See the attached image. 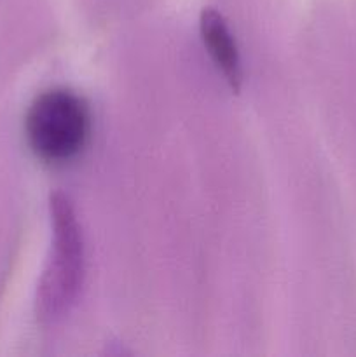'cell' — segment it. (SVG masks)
<instances>
[{
  "label": "cell",
  "mask_w": 356,
  "mask_h": 357,
  "mask_svg": "<svg viewBox=\"0 0 356 357\" xmlns=\"http://www.w3.org/2000/svg\"><path fill=\"white\" fill-rule=\"evenodd\" d=\"M24 136L34 155L44 164L70 162L82 153L89 142V105L70 89L44 91L28 108Z\"/></svg>",
  "instance_id": "cell-1"
},
{
  "label": "cell",
  "mask_w": 356,
  "mask_h": 357,
  "mask_svg": "<svg viewBox=\"0 0 356 357\" xmlns=\"http://www.w3.org/2000/svg\"><path fill=\"white\" fill-rule=\"evenodd\" d=\"M51 222L52 255L37 295V312L44 321H52L68 309L84 275L82 234L72 202L61 192L51 195Z\"/></svg>",
  "instance_id": "cell-2"
},
{
  "label": "cell",
  "mask_w": 356,
  "mask_h": 357,
  "mask_svg": "<svg viewBox=\"0 0 356 357\" xmlns=\"http://www.w3.org/2000/svg\"><path fill=\"white\" fill-rule=\"evenodd\" d=\"M199 30H201L205 47L208 49V54L212 56L216 68L225 77L230 89L234 93H239L243 86V68H241L236 40L227 26L225 17L213 7H206L201 13Z\"/></svg>",
  "instance_id": "cell-3"
}]
</instances>
